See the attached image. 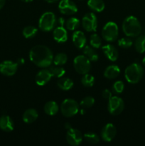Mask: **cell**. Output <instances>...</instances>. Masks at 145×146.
Segmentation results:
<instances>
[{"mask_svg": "<svg viewBox=\"0 0 145 146\" xmlns=\"http://www.w3.org/2000/svg\"><path fill=\"white\" fill-rule=\"evenodd\" d=\"M29 58L37 66L47 68L53 63V54L48 47L44 45H36L30 50Z\"/></svg>", "mask_w": 145, "mask_h": 146, "instance_id": "6da1fadb", "label": "cell"}, {"mask_svg": "<svg viewBox=\"0 0 145 146\" xmlns=\"http://www.w3.org/2000/svg\"><path fill=\"white\" fill-rule=\"evenodd\" d=\"M122 30L128 37H136L142 32V26L134 16L126 17L122 23Z\"/></svg>", "mask_w": 145, "mask_h": 146, "instance_id": "7a4b0ae2", "label": "cell"}, {"mask_svg": "<svg viewBox=\"0 0 145 146\" xmlns=\"http://www.w3.org/2000/svg\"><path fill=\"white\" fill-rule=\"evenodd\" d=\"M144 75V68L138 63H133L126 68L125 77L128 83L135 84L141 81Z\"/></svg>", "mask_w": 145, "mask_h": 146, "instance_id": "3957f363", "label": "cell"}, {"mask_svg": "<svg viewBox=\"0 0 145 146\" xmlns=\"http://www.w3.org/2000/svg\"><path fill=\"white\" fill-rule=\"evenodd\" d=\"M57 24V20L54 13L46 11L40 17L38 21V27L44 32H48L55 28Z\"/></svg>", "mask_w": 145, "mask_h": 146, "instance_id": "277c9868", "label": "cell"}, {"mask_svg": "<svg viewBox=\"0 0 145 146\" xmlns=\"http://www.w3.org/2000/svg\"><path fill=\"white\" fill-rule=\"evenodd\" d=\"M61 111L63 116L71 118L78 113L79 111V105L75 100L67 98L61 104Z\"/></svg>", "mask_w": 145, "mask_h": 146, "instance_id": "5b68a950", "label": "cell"}, {"mask_svg": "<svg viewBox=\"0 0 145 146\" xmlns=\"http://www.w3.org/2000/svg\"><path fill=\"white\" fill-rule=\"evenodd\" d=\"M119 35V29L115 22L109 21L104 26L102 30V36L105 41L112 42L117 40Z\"/></svg>", "mask_w": 145, "mask_h": 146, "instance_id": "8992f818", "label": "cell"}, {"mask_svg": "<svg viewBox=\"0 0 145 146\" xmlns=\"http://www.w3.org/2000/svg\"><path fill=\"white\" fill-rule=\"evenodd\" d=\"M73 66L78 74L84 75L90 71L91 63L85 55H80L74 58Z\"/></svg>", "mask_w": 145, "mask_h": 146, "instance_id": "52a82bcc", "label": "cell"}, {"mask_svg": "<svg viewBox=\"0 0 145 146\" xmlns=\"http://www.w3.org/2000/svg\"><path fill=\"white\" fill-rule=\"evenodd\" d=\"M125 103L121 98L118 96H112L108 100L107 109L112 115H118L123 111Z\"/></svg>", "mask_w": 145, "mask_h": 146, "instance_id": "ba28073f", "label": "cell"}, {"mask_svg": "<svg viewBox=\"0 0 145 146\" xmlns=\"http://www.w3.org/2000/svg\"><path fill=\"white\" fill-rule=\"evenodd\" d=\"M82 25L84 29L88 32L95 31L98 27V19L92 12L87 13L82 19Z\"/></svg>", "mask_w": 145, "mask_h": 146, "instance_id": "9c48e42d", "label": "cell"}, {"mask_svg": "<svg viewBox=\"0 0 145 146\" xmlns=\"http://www.w3.org/2000/svg\"><path fill=\"white\" fill-rule=\"evenodd\" d=\"M83 136L80 131L75 128H71L67 131L66 141L69 145L72 146H78L82 143Z\"/></svg>", "mask_w": 145, "mask_h": 146, "instance_id": "30bf717a", "label": "cell"}, {"mask_svg": "<svg viewBox=\"0 0 145 146\" xmlns=\"http://www.w3.org/2000/svg\"><path fill=\"white\" fill-rule=\"evenodd\" d=\"M60 12L65 15L75 14L78 11L77 5L71 0H61L58 4Z\"/></svg>", "mask_w": 145, "mask_h": 146, "instance_id": "8fae6325", "label": "cell"}, {"mask_svg": "<svg viewBox=\"0 0 145 146\" xmlns=\"http://www.w3.org/2000/svg\"><path fill=\"white\" fill-rule=\"evenodd\" d=\"M18 69L17 63L7 60L0 64V73L6 76H11L16 73Z\"/></svg>", "mask_w": 145, "mask_h": 146, "instance_id": "7c38bea8", "label": "cell"}, {"mask_svg": "<svg viewBox=\"0 0 145 146\" xmlns=\"http://www.w3.org/2000/svg\"><path fill=\"white\" fill-rule=\"evenodd\" d=\"M117 134V129L112 123H107L101 131V138L105 142H111Z\"/></svg>", "mask_w": 145, "mask_h": 146, "instance_id": "4fadbf2b", "label": "cell"}, {"mask_svg": "<svg viewBox=\"0 0 145 146\" xmlns=\"http://www.w3.org/2000/svg\"><path fill=\"white\" fill-rule=\"evenodd\" d=\"M52 78L49 69H42L36 74L35 77V81L36 84L40 86L45 85L51 81Z\"/></svg>", "mask_w": 145, "mask_h": 146, "instance_id": "5bb4252c", "label": "cell"}, {"mask_svg": "<svg viewBox=\"0 0 145 146\" xmlns=\"http://www.w3.org/2000/svg\"><path fill=\"white\" fill-rule=\"evenodd\" d=\"M72 41L76 48H83L86 44L87 39L84 33L81 31H75L72 35Z\"/></svg>", "mask_w": 145, "mask_h": 146, "instance_id": "9a60e30c", "label": "cell"}, {"mask_svg": "<svg viewBox=\"0 0 145 146\" xmlns=\"http://www.w3.org/2000/svg\"><path fill=\"white\" fill-rule=\"evenodd\" d=\"M102 51L105 56L111 61H115L118 58L119 56V52L117 49L111 44H107L102 46Z\"/></svg>", "mask_w": 145, "mask_h": 146, "instance_id": "2e32d148", "label": "cell"}, {"mask_svg": "<svg viewBox=\"0 0 145 146\" xmlns=\"http://www.w3.org/2000/svg\"><path fill=\"white\" fill-rule=\"evenodd\" d=\"M14 128V123L9 115L0 117V129L4 132H11Z\"/></svg>", "mask_w": 145, "mask_h": 146, "instance_id": "e0dca14e", "label": "cell"}, {"mask_svg": "<svg viewBox=\"0 0 145 146\" xmlns=\"http://www.w3.org/2000/svg\"><path fill=\"white\" fill-rule=\"evenodd\" d=\"M53 38L58 43H63L68 40V33L63 27H59L54 29L53 32Z\"/></svg>", "mask_w": 145, "mask_h": 146, "instance_id": "ac0fdd59", "label": "cell"}, {"mask_svg": "<svg viewBox=\"0 0 145 146\" xmlns=\"http://www.w3.org/2000/svg\"><path fill=\"white\" fill-rule=\"evenodd\" d=\"M38 117V112L34 108H28L23 114V121L26 123H32L37 120Z\"/></svg>", "mask_w": 145, "mask_h": 146, "instance_id": "d6986e66", "label": "cell"}, {"mask_svg": "<svg viewBox=\"0 0 145 146\" xmlns=\"http://www.w3.org/2000/svg\"><path fill=\"white\" fill-rule=\"evenodd\" d=\"M120 74V68L117 65H110L105 68L104 76L108 79H114Z\"/></svg>", "mask_w": 145, "mask_h": 146, "instance_id": "ffe728a7", "label": "cell"}, {"mask_svg": "<svg viewBox=\"0 0 145 146\" xmlns=\"http://www.w3.org/2000/svg\"><path fill=\"white\" fill-rule=\"evenodd\" d=\"M44 112L48 115H55L59 111V106L53 101H48L46 104L44 105Z\"/></svg>", "mask_w": 145, "mask_h": 146, "instance_id": "44dd1931", "label": "cell"}, {"mask_svg": "<svg viewBox=\"0 0 145 146\" xmlns=\"http://www.w3.org/2000/svg\"><path fill=\"white\" fill-rule=\"evenodd\" d=\"M88 6L91 10L95 12H101L105 7L103 0H88Z\"/></svg>", "mask_w": 145, "mask_h": 146, "instance_id": "7402d4cb", "label": "cell"}, {"mask_svg": "<svg viewBox=\"0 0 145 146\" xmlns=\"http://www.w3.org/2000/svg\"><path fill=\"white\" fill-rule=\"evenodd\" d=\"M83 54L90 61H97L99 59V56L93 47L85 46L83 48Z\"/></svg>", "mask_w": 145, "mask_h": 146, "instance_id": "603a6c76", "label": "cell"}, {"mask_svg": "<svg viewBox=\"0 0 145 146\" xmlns=\"http://www.w3.org/2000/svg\"><path fill=\"white\" fill-rule=\"evenodd\" d=\"M73 84V81L69 78H62L61 77L57 82L58 87L63 91H69L72 88Z\"/></svg>", "mask_w": 145, "mask_h": 146, "instance_id": "cb8c5ba5", "label": "cell"}, {"mask_svg": "<svg viewBox=\"0 0 145 146\" xmlns=\"http://www.w3.org/2000/svg\"><path fill=\"white\" fill-rule=\"evenodd\" d=\"M134 47L138 53L145 52V35L138 36L134 42Z\"/></svg>", "mask_w": 145, "mask_h": 146, "instance_id": "d4e9b609", "label": "cell"}, {"mask_svg": "<svg viewBox=\"0 0 145 146\" xmlns=\"http://www.w3.org/2000/svg\"><path fill=\"white\" fill-rule=\"evenodd\" d=\"M38 33V29L33 26H28L23 29V36L26 38H32L36 36Z\"/></svg>", "mask_w": 145, "mask_h": 146, "instance_id": "484cf974", "label": "cell"}, {"mask_svg": "<svg viewBox=\"0 0 145 146\" xmlns=\"http://www.w3.org/2000/svg\"><path fill=\"white\" fill-rule=\"evenodd\" d=\"M68 61V56L64 53H58L55 56H53V63L55 66H63L66 64Z\"/></svg>", "mask_w": 145, "mask_h": 146, "instance_id": "4316f807", "label": "cell"}, {"mask_svg": "<svg viewBox=\"0 0 145 146\" xmlns=\"http://www.w3.org/2000/svg\"><path fill=\"white\" fill-rule=\"evenodd\" d=\"M94 83H95V78H94L93 76L90 75L88 73L84 74L81 78V84L82 86L87 87V88L92 87L94 85Z\"/></svg>", "mask_w": 145, "mask_h": 146, "instance_id": "83f0119b", "label": "cell"}, {"mask_svg": "<svg viewBox=\"0 0 145 146\" xmlns=\"http://www.w3.org/2000/svg\"><path fill=\"white\" fill-rule=\"evenodd\" d=\"M49 71L52 76L56 77V78H61L65 74V70L61 66H51L49 68Z\"/></svg>", "mask_w": 145, "mask_h": 146, "instance_id": "f1b7e54d", "label": "cell"}, {"mask_svg": "<svg viewBox=\"0 0 145 146\" xmlns=\"http://www.w3.org/2000/svg\"><path fill=\"white\" fill-rule=\"evenodd\" d=\"M80 27V20L75 17H71L67 20L66 28L70 31H75Z\"/></svg>", "mask_w": 145, "mask_h": 146, "instance_id": "f546056e", "label": "cell"}, {"mask_svg": "<svg viewBox=\"0 0 145 146\" xmlns=\"http://www.w3.org/2000/svg\"><path fill=\"white\" fill-rule=\"evenodd\" d=\"M90 44L91 46L93 47L94 48H99L102 44V40L99 35L97 34H92L90 38Z\"/></svg>", "mask_w": 145, "mask_h": 146, "instance_id": "4dcf8cb0", "label": "cell"}, {"mask_svg": "<svg viewBox=\"0 0 145 146\" xmlns=\"http://www.w3.org/2000/svg\"><path fill=\"white\" fill-rule=\"evenodd\" d=\"M84 138L90 144H97L100 142V137L94 133H87L84 135Z\"/></svg>", "mask_w": 145, "mask_h": 146, "instance_id": "1f68e13d", "label": "cell"}, {"mask_svg": "<svg viewBox=\"0 0 145 146\" xmlns=\"http://www.w3.org/2000/svg\"><path fill=\"white\" fill-rule=\"evenodd\" d=\"M125 89V84L122 81H117L112 86V92L115 94H120Z\"/></svg>", "mask_w": 145, "mask_h": 146, "instance_id": "d6a6232c", "label": "cell"}, {"mask_svg": "<svg viewBox=\"0 0 145 146\" xmlns=\"http://www.w3.org/2000/svg\"><path fill=\"white\" fill-rule=\"evenodd\" d=\"M95 104V99L92 96H86L80 101V106L82 108H88L92 107Z\"/></svg>", "mask_w": 145, "mask_h": 146, "instance_id": "836d02e7", "label": "cell"}, {"mask_svg": "<svg viewBox=\"0 0 145 146\" xmlns=\"http://www.w3.org/2000/svg\"><path fill=\"white\" fill-rule=\"evenodd\" d=\"M132 41L129 38L127 37H125V38H122L118 40V45L123 48H128L129 47L132 46Z\"/></svg>", "mask_w": 145, "mask_h": 146, "instance_id": "e575fe53", "label": "cell"}, {"mask_svg": "<svg viewBox=\"0 0 145 146\" xmlns=\"http://www.w3.org/2000/svg\"><path fill=\"white\" fill-rule=\"evenodd\" d=\"M102 98L106 100H109L112 97V93L108 89H105L102 93Z\"/></svg>", "mask_w": 145, "mask_h": 146, "instance_id": "d590c367", "label": "cell"}, {"mask_svg": "<svg viewBox=\"0 0 145 146\" xmlns=\"http://www.w3.org/2000/svg\"><path fill=\"white\" fill-rule=\"evenodd\" d=\"M65 22V19H64V18H63V17H60V18L58 19V21H57V23L59 24V27H63Z\"/></svg>", "mask_w": 145, "mask_h": 146, "instance_id": "8d00e7d4", "label": "cell"}, {"mask_svg": "<svg viewBox=\"0 0 145 146\" xmlns=\"http://www.w3.org/2000/svg\"><path fill=\"white\" fill-rule=\"evenodd\" d=\"M16 63L17 64H18V66L23 65V64H24V63H25V61H24V59L23 58H19L17 59Z\"/></svg>", "mask_w": 145, "mask_h": 146, "instance_id": "74e56055", "label": "cell"}, {"mask_svg": "<svg viewBox=\"0 0 145 146\" xmlns=\"http://www.w3.org/2000/svg\"><path fill=\"white\" fill-rule=\"evenodd\" d=\"M64 127H65V128L67 130V131L69 129H71V128H72V126H71V125L69 123H65Z\"/></svg>", "mask_w": 145, "mask_h": 146, "instance_id": "f35d334b", "label": "cell"}, {"mask_svg": "<svg viewBox=\"0 0 145 146\" xmlns=\"http://www.w3.org/2000/svg\"><path fill=\"white\" fill-rule=\"evenodd\" d=\"M5 2H6V0H0V9H1L4 7V4H5Z\"/></svg>", "mask_w": 145, "mask_h": 146, "instance_id": "ab89813d", "label": "cell"}, {"mask_svg": "<svg viewBox=\"0 0 145 146\" xmlns=\"http://www.w3.org/2000/svg\"><path fill=\"white\" fill-rule=\"evenodd\" d=\"M46 2L49 3V4H53V3H55L56 2V1H58V0H45Z\"/></svg>", "mask_w": 145, "mask_h": 146, "instance_id": "60d3db41", "label": "cell"}, {"mask_svg": "<svg viewBox=\"0 0 145 146\" xmlns=\"http://www.w3.org/2000/svg\"><path fill=\"white\" fill-rule=\"evenodd\" d=\"M21 1H24V2H26V3H28V2H31V1H32L33 0H21Z\"/></svg>", "mask_w": 145, "mask_h": 146, "instance_id": "b9f144b4", "label": "cell"}, {"mask_svg": "<svg viewBox=\"0 0 145 146\" xmlns=\"http://www.w3.org/2000/svg\"><path fill=\"white\" fill-rule=\"evenodd\" d=\"M142 64L145 66V57L143 58V60H142Z\"/></svg>", "mask_w": 145, "mask_h": 146, "instance_id": "7bdbcfd3", "label": "cell"}, {"mask_svg": "<svg viewBox=\"0 0 145 146\" xmlns=\"http://www.w3.org/2000/svg\"><path fill=\"white\" fill-rule=\"evenodd\" d=\"M144 35H145V32H144Z\"/></svg>", "mask_w": 145, "mask_h": 146, "instance_id": "ee69618b", "label": "cell"}]
</instances>
